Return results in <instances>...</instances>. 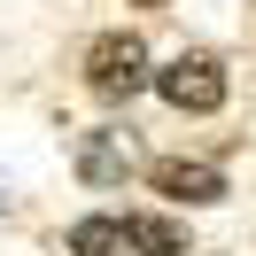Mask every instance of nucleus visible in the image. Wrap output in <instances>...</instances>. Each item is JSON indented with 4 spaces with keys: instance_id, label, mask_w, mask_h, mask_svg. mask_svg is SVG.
I'll use <instances>...</instances> for the list:
<instances>
[{
    "instance_id": "nucleus-1",
    "label": "nucleus",
    "mask_w": 256,
    "mask_h": 256,
    "mask_svg": "<svg viewBox=\"0 0 256 256\" xmlns=\"http://www.w3.org/2000/svg\"><path fill=\"white\" fill-rule=\"evenodd\" d=\"M86 86H94L101 101H124L148 86V47L132 32H101L94 47H86Z\"/></svg>"
},
{
    "instance_id": "nucleus-2",
    "label": "nucleus",
    "mask_w": 256,
    "mask_h": 256,
    "mask_svg": "<svg viewBox=\"0 0 256 256\" xmlns=\"http://www.w3.org/2000/svg\"><path fill=\"white\" fill-rule=\"evenodd\" d=\"M156 94L171 109H186V116H210L225 101V70H218V54H178V62L156 70Z\"/></svg>"
},
{
    "instance_id": "nucleus-3",
    "label": "nucleus",
    "mask_w": 256,
    "mask_h": 256,
    "mask_svg": "<svg viewBox=\"0 0 256 256\" xmlns=\"http://www.w3.org/2000/svg\"><path fill=\"white\" fill-rule=\"evenodd\" d=\"M148 186L171 194V202H225V171L218 163H156Z\"/></svg>"
},
{
    "instance_id": "nucleus-4",
    "label": "nucleus",
    "mask_w": 256,
    "mask_h": 256,
    "mask_svg": "<svg viewBox=\"0 0 256 256\" xmlns=\"http://www.w3.org/2000/svg\"><path fill=\"white\" fill-rule=\"evenodd\" d=\"M124 233H132L140 256H186V225H178V218H148V210H140V218H124Z\"/></svg>"
},
{
    "instance_id": "nucleus-5",
    "label": "nucleus",
    "mask_w": 256,
    "mask_h": 256,
    "mask_svg": "<svg viewBox=\"0 0 256 256\" xmlns=\"http://www.w3.org/2000/svg\"><path fill=\"white\" fill-rule=\"evenodd\" d=\"M124 248H132L124 218H78L70 225V256H124Z\"/></svg>"
},
{
    "instance_id": "nucleus-6",
    "label": "nucleus",
    "mask_w": 256,
    "mask_h": 256,
    "mask_svg": "<svg viewBox=\"0 0 256 256\" xmlns=\"http://www.w3.org/2000/svg\"><path fill=\"white\" fill-rule=\"evenodd\" d=\"M78 171L94 178V186L124 178V156H116V140H109V132H86V156H78Z\"/></svg>"
}]
</instances>
